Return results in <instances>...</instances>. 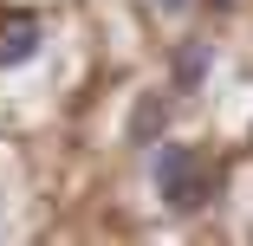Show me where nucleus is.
Wrapping results in <instances>:
<instances>
[{
	"instance_id": "f03ea898",
	"label": "nucleus",
	"mask_w": 253,
	"mask_h": 246,
	"mask_svg": "<svg viewBox=\"0 0 253 246\" xmlns=\"http://www.w3.org/2000/svg\"><path fill=\"white\" fill-rule=\"evenodd\" d=\"M39 20L33 13H13V20H0V71H13V65H26L33 52H39Z\"/></svg>"
},
{
	"instance_id": "39448f33",
	"label": "nucleus",
	"mask_w": 253,
	"mask_h": 246,
	"mask_svg": "<svg viewBox=\"0 0 253 246\" xmlns=\"http://www.w3.org/2000/svg\"><path fill=\"white\" fill-rule=\"evenodd\" d=\"M195 0H156V13H188Z\"/></svg>"
},
{
	"instance_id": "20e7f679",
	"label": "nucleus",
	"mask_w": 253,
	"mask_h": 246,
	"mask_svg": "<svg viewBox=\"0 0 253 246\" xmlns=\"http://www.w3.org/2000/svg\"><path fill=\"white\" fill-rule=\"evenodd\" d=\"M208 65H214V45H208V39H182V45H175V65H169L175 91H195L201 78H208Z\"/></svg>"
},
{
	"instance_id": "7ed1b4c3",
	"label": "nucleus",
	"mask_w": 253,
	"mask_h": 246,
	"mask_svg": "<svg viewBox=\"0 0 253 246\" xmlns=\"http://www.w3.org/2000/svg\"><path fill=\"white\" fill-rule=\"evenodd\" d=\"M169 110H175V104H169L163 91H149L143 104L130 110V142H136V149H149V142H163V130H169Z\"/></svg>"
},
{
	"instance_id": "423d86ee",
	"label": "nucleus",
	"mask_w": 253,
	"mask_h": 246,
	"mask_svg": "<svg viewBox=\"0 0 253 246\" xmlns=\"http://www.w3.org/2000/svg\"><path fill=\"white\" fill-rule=\"evenodd\" d=\"M208 7H214V13H227V7H234V0H208Z\"/></svg>"
},
{
	"instance_id": "f257e3e1",
	"label": "nucleus",
	"mask_w": 253,
	"mask_h": 246,
	"mask_svg": "<svg viewBox=\"0 0 253 246\" xmlns=\"http://www.w3.org/2000/svg\"><path fill=\"white\" fill-rule=\"evenodd\" d=\"M156 194L169 214H195L214 201V162L195 142H156Z\"/></svg>"
}]
</instances>
